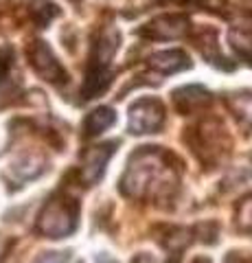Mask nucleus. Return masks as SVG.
<instances>
[{"instance_id": "obj_4", "label": "nucleus", "mask_w": 252, "mask_h": 263, "mask_svg": "<svg viewBox=\"0 0 252 263\" xmlns=\"http://www.w3.org/2000/svg\"><path fill=\"white\" fill-rule=\"evenodd\" d=\"M165 123V105L158 99H141L129 108V132L132 134H153Z\"/></svg>"}, {"instance_id": "obj_8", "label": "nucleus", "mask_w": 252, "mask_h": 263, "mask_svg": "<svg viewBox=\"0 0 252 263\" xmlns=\"http://www.w3.org/2000/svg\"><path fill=\"white\" fill-rule=\"evenodd\" d=\"M173 103H176L178 112L193 114V112H200L202 108L210 105V92L202 86H184L173 92Z\"/></svg>"}, {"instance_id": "obj_10", "label": "nucleus", "mask_w": 252, "mask_h": 263, "mask_svg": "<svg viewBox=\"0 0 252 263\" xmlns=\"http://www.w3.org/2000/svg\"><path fill=\"white\" fill-rule=\"evenodd\" d=\"M114 121H117V114L112 108H99V110H94L90 112L86 117V123H84V136L86 138H92L96 134H101V132H105L108 127L114 125Z\"/></svg>"}, {"instance_id": "obj_13", "label": "nucleus", "mask_w": 252, "mask_h": 263, "mask_svg": "<svg viewBox=\"0 0 252 263\" xmlns=\"http://www.w3.org/2000/svg\"><path fill=\"white\" fill-rule=\"evenodd\" d=\"M237 224H239V228L243 230V233H252V197L241 202Z\"/></svg>"}, {"instance_id": "obj_7", "label": "nucleus", "mask_w": 252, "mask_h": 263, "mask_svg": "<svg viewBox=\"0 0 252 263\" xmlns=\"http://www.w3.org/2000/svg\"><path fill=\"white\" fill-rule=\"evenodd\" d=\"M186 31H189V20L184 15H162V18H156L145 29H141L143 35L151 40H173L184 35Z\"/></svg>"}, {"instance_id": "obj_12", "label": "nucleus", "mask_w": 252, "mask_h": 263, "mask_svg": "<svg viewBox=\"0 0 252 263\" xmlns=\"http://www.w3.org/2000/svg\"><path fill=\"white\" fill-rule=\"evenodd\" d=\"M57 13H60V9L51 3V0H33V5H31V15H33V20L40 24V27L48 24Z\"/></svg>"}, {"instance_id": "obj_1", "label": "nucleus", "mask_w": 252, "mask_h": 263, "mask_svg": "<svg viewBox=\"0 0 252 263\" xmlns=\"http://www.w3.org/2000/svg\"><path fill=\"white\" fill-rule=\"evenodd\" d=\"M176 186V174L169 167V156L160 147H143L129 160L121 180V191L129 197H149L169 193Z\"/></svg>"}, {"instance_id": "obj_3", "label": "nucleus", "mask_w": 252, "mask_h": 263, "mask_svg": "<svg viewBox=\"0 0 252 263\" xmlns=\"http://www.w3.org/2000/svg\"><path fill=\"white\" fill-rule=\"evenodd\" d=\"M77 217L79 204L66 195H55L44 204L42 213H40L37 233L48 237V239H62V237L75 233Z\"/></svg>"}, {"instance_id": "obj_2", "label": "nucleus", "mask_w": 252, "mask_h": 263, "mask_svg": "<svg viewBox=\"0 0 252 263\" xmlns=\"http://www.w3.org/2000/svg\"><path fill=\"white\" fill-rule=\"evenodd\" d=\"M119 48V33L117 31H103L99 40L92 44V53H90V62H88V72H86V81L81 88V97L84 101L103 95L108 90L110 81H112V72H110V62L114 57Z\"/></svg>"}, {"instance_id": "obj_9", "label": "nucleus", "mask_w": 252, "mask_h": 263, "mask_svg": "<svg viewBox=\"0 0 252 263\" xmlns=\"http://www.w3.org/2000/svg\"><path fill=\"white\" fill-rule=\"evenodd\" d=\"M149 66L153 70H160L162 75H169V72H180L184 68H191L189 55L184 51H178V48H171V51H162L149 57Z\"/></svg>"}, {"instance_id": "obj_15", "label": "nucleus", "mask_w": 252, "mask_h": 263, "mask_svg": "<svg viewBox=\"0 0 252 263\" xmlns=\"http://www.w3.org/2000/svg\"><path fill=\"white\" fill-rule=\"evenodd\" d=\"M226 263H252V259H250V257H246V254L230 252L228 257H226Z\"/></svg>"}, {"instance_id": "obj_14", "label": "nucleus", "mask_w": 252, "mask_h": 263, "mask_svg": "<svg viewBox=\"0 0 252 263\" xmlns=\"http://www.w3.org/2000/svg\"><path fill=\"white\" fill-rule=\"evenodd\" d=\"M68 261H70V252H46L35 259V263H68Z\"/></svg>"}, {"instance_id": "obj_11", "label": "nucleus", "mask_w": 252, "mask_h": 263, "mask_svg": "<svg viewBox=\"0 0 252 263\" xmlns=\"http://www.w3.org/2000/svg\"><path fill=\"white\" fill-rule=\"evenodd\" d=\"M228 40H230V46L237 51V55L241 57V60L252 64V33L241 31V29H232Z\"/></svg>"}, {"instance_id": "obj_6", "label": "nucleus", "mask_w": 252, "mask_h": 263, "mask_svg": "<svg viewBox=\"0 0 252 263\" xmlns=\"http://www.w3.org/2000/svg\"><path fill=\"white\" fill-rule=\"evenodd\" d=\"M114 143H105L99 147H92L84 154V160H81V180H84L86 186L96 184L105 174V164L112 158V152H114Z\"/></svg>"}, {"instance_id": "obj_5", "label": "nucleus", "mask_w": 252, "mask_h": 263, "mask_svg": "<svg viewBox=\"0 0 252 263\" xmlns=\"http://www.w3.org/2000/svg\"><path fill=\"white\" fill-rule=\"evenodd\" d=\"M29 60H31V66L35 68L37 75L44 77L46 81H51V84H66V81H68L66 70L62 68V64L57 62V57L53 55V51L44 42H33V44H31Z\"/></svg>"}, {"instance_id": "obj_16", "label": "nucleus", "mask_w": 252, "mask_h": 263, "mask_svg": "<svg viewBox=\"0 0 252 263\" xmlns=\"http://www.w3.org/2000/svg\"><path fill=\"white\" fill-rule=\"evenodd\" d=\"M191 263H210V259H204V257H198L195 261H191Z\"/></svg>"}]
</instances>
